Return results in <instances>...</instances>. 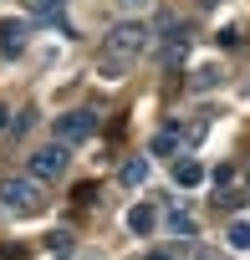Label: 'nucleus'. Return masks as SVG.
Segmentation results:
<instances>
[{
    "instance_id": "1",
    "label": "nucleus",
    "mask_w": 250,
    "mask_h": 260,
    "mask_svg": "<svg viewBox=\"0 0 250 260\" xmlns=\"http://www.w3.org/2000/svg\"><path fill=\"white\" fill-rule=\"evenodd\" d=\"M148 41H153V26H143V21H133V16H122V21L107 31V41H102L97 72H102L107 82H122V77H128V72L143 61Z\"/></svg>"
},
{
    "instance_id": "2",
    "label": "nucleus",
    "mask_w": 250,
    "mask_h": 260,
    "mask_svg": "<svg viewBox=\"0 0 250 260\" xmlns=\"http://www.w3.org/2000/svg\"><path fill=\"white\" fill-rule=\"evenodd\" d=\"M46 204V184L31 179V174H6L0 179V214H11V219H26Z\"/></svg>"
},
{
    "instance_id": "3",
    "label": "nucleus",
    "mask_w": 250,
    "mask_h": 260,
    "mask_svg": "<svg viewBox=\"0 0 250 260\" xmlns=\"http://www.w3.org/2000/svg\"><path fill=\"white\" fill-rule=\"evenodd\" d=\"M67 164H72V148H67V143H41L36 153H26V174H31V179H41V184L61 179V174H67Z\"/></svg>"
},
{
    "instance_id": "4",
    "label": "nucleus",
    "mask_w": 250,
    "mask_h": 260,
    "mask_svg": "<svg viewBox=\"0 0 250 260\" xmlns=\"http://www.w3.org/2000/svg\"><path fill=\"white\" fill-rule=\"evenodd\" d=\"M92 133H97V112L92 107H72V112L56 117V143H67V148L72 143H87Z\"/></svg>"
},
{
    "instance_id": "5",
    "label": "nucleus",
    "mask_w": 250,
    "mask_h": 260,
    "mask_svg": "<svg viewBox=\"0 0 250 260\" xmlns=\"http://www.w3.org/2000/svg\"><path fill=\"white\" fill-rule=\"evenodd\" d=\"M184 61H189V26H184V21H174V26L159 36V67L179 72Z\"/></svg>"
},
{
    "instance_id": "6",
    "label": "nucleus",
    "mask_w": 250,
    "mask_h": 260,
    "mask_svg": "<svg viewBox=\"0 0 250 260\" xmlns=\"http://www.w3.org/2000/svg\"><path fill=\"white\" fill-rule=\"evenodd\" d=\"M204 179H209V174H204V164H199V158H189V153H179V158H174V184H179V189H199Z\"/></svg>"
},
{
    "instance_id": "7",
    "label": "nucleus",
    "mask_w": 250,
    "mask_h": 260,
    "mask_svg": "<svg viewBox=\"0 0 250 260\" xmlns=\"http://www.w3.org/2000/svg\"><path fill=\"white\" fill-rule=\"evenodd\" d=\"M164 224H169L179 240H194V235H199V224H194V214H189L184 204H164Z\"/></svg>"
},
{
    "instance_id": "8",
    "label": "nucleus",
    "mask_w": 250,
    "mask_h": 260,
    "mask_svg": "<svg viewBox=\"0 0 250 260\" xmlns=\"http://www.w3.org/2000/svg\"><path fill=\"white\" fill-rule=\"evenodd\" d=\"M26 31H31L26 21H0V51H11V56H16V51L26 46Z\"/></svg>"
},
{
    "instance_id": "9",
    "label": "nucleus",
    "mask_w": 250,
    "mask_h": 260,
    "mask_svg": "<svg viewBox=\"0 0 250 260\" xmlns=\"http://www.w3.org/2000/svg\"><path fill=\"white\" fill-rule=\"evenodd\" d=\"M153 224H159V209L153 204H133L128 209V230L133 235H153Z\"/></svg>"
},
{
    "instance_id": "10",
    "label": "nucleus",
    "mask_w": 250,
    "mask_h": 260,
    "mask_svg": "<svg viewBox=\"0 0 250 260\" xmlns=\"http://www.w3.org/2000/svg\"><path fill=\"white\" fill-rule=\"evenodd\" d=\"M179 143H184V138H179V127H174V122L153 133V153H159V158H179Z\"/></svg>"
},
{
    "instance_id": "11",
    "label": "nucleus",
    "mask_w": 250,
    "mask_h": 260,
    "mask_svg": "<svg viewBox=\"0 0 250 260\" xmlns=\"http://www.w3.org/2000/svg\"><path fill=\"white\" fill-rule=\"evenodd\" d=\"M143 179H148V158H128V164L117 169V184H122V189H138Z\"/></svg>"
},
{
    "instance_id": "12",
    "label": "nucleus",
    "mask_w": 250,
    "mask_h": 260,
    "mask_svg": "<svg viewBox=\"0 0 250 260\" xmlns=\"http://www.w3.org/2000/svg\"><path fill=\"white\" fill-rule=\"evenodd\" d=\"M220 82H225V72H220V67H199V72L189 77V87H194V92H209V87H220Z\"/></svg>"
},
{
    "instance_id": "13",
    "label": "nucleus",
    "mask_w": 250,
    "mask_h": 260,
    "mask_svg": "<svg viewBox=\"0 0 250 260\" xmlns=\"http://www.w3.org/2000/svg\"><path fill=\"white\" fill-rule=\"evenodd\" d=\"M225 235H230V245H235V250H250V224H245V219H235Z\"/></svg>"
},
{
    "instance_id": "14",
    "label": "nucleus",
    "mask_w": 250,
    "mask_h": 260,
    "mask_svg": "<svg viewBox=\"0 0 250 260\" xmlns=\"http://www.w3.org/2000/svg\"><path fill=\"white\" fill-rule=\"evenodd\" d=\"M235 174H240L235 164H220V169H214V184H220V189H230V184H235Z\"/></svg>"
},
{
    "instance_id": "15",
    "label": "nucleus",
    "mask_w": 250,
    "mask_h": 260,
    "mask_svg": "<svg viewBox=\"0 0 250 260\" xmlns=\"http://www.w3.org/2000/svg\"><path fill=\"white\" fill-rule=\"evenodd\" d=\"M220 46H240V26H225L220 31Z\"/></svg>"
},
{
    "instance_id": "16",
    "label": "nucleus",
    "mask_w": 250,
    "mask_h": 260,
    "mask_svg": "<svg viewBox=\"0 0 250 260\" xmlns=\"http://www.w3.org/2000/svg\"><path fill=\"white\" fill-rule=\"evenodd\" d=\"M148 260H179L174 250H148Z\"/></svg>"
},
{
    "instance_id": "17",
    "label": "nucleus",
    "mask_w": 250,
    "mask_h": 260,
    "mask_svg": "<svg viewBox=\"0 0 250 260\" xmlns=\"http://www.w3.org/2000/svg\"><path fill=\"white\" fill-rule=\"evenodd\" d=\"M6 127H11V107H6V102H0V133H6Z\"/></svg>"
},
{
    "instance_id": "18",
    "label": "nucleus",
    "mask_w": 250,
    "mask_h": 260,
    "mask_svg": "<svg viewBox=\"0 0 250 260\" xmlns=\"http://www.w3.org/2000/svg\"><path fill=\"white\" fill-rule=\"evenodd\" d=\"M148 6V0H122V11H143Z\"/></svg>"
},
{
    "instance_id": "19",
    "label": "nucleus",
    "mask_w": 250,
    "mask_h": 260,
    "mask_svg": "<svg viewBox=\"0 0 250 260\" xmlns=\"http://www.w3.org/2000/svg\"><path fill=\"white\" fill-rule=\"evenodd\" d=\"M194 260H214V255H194Z\"/></svg>"
}]
</instances>
